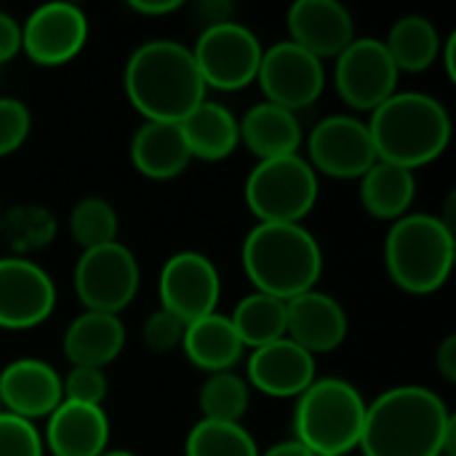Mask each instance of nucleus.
<instances>
[{
  "mask_svg": "<svg viewBox=\"0 0 456 456\" xmlns=\"http://www.w3.org/2000/svg\"><path fill=\"white\" fill-rule=\"evenodd\" d=\"M45 441L53 456H102L110 441V422L102 406L61 401L48 417Z\"/></svg>",
  "mask_w": 456,
  "mask_h": 456,
  "instance_id": "obj_20",
  "label": "nucleus"
},
{
  "mask_svg": "<svg viewBox=\"0 0 456 456\" xmlns=\"http://www.w3.org/2000/svg\"><path fill=\"white\" fill-rule=\"evenodd\" d=\"M126 94L147 120L182 123L206 102V83L190 48L174 40H150L126 64Z\"/></svg>",
  "mask_w": 456,
  "mask_h": 456,
  "instance_id": "obj_2",
  "label": "nucleus"
},
{
  "mask_svg": "<svg viewBox=\"0 0 456 456\" xmlns=\"http://www.w3.org/2000/svg\"><path fill=\"white\" fill-rule=\"evenodd\" d=\"M366 401L345 379H315L294 414L297 441L315 456H345L361 444Z\"/></svg>",
  "mask_w": 456,
  "mask_h": 456,
  "instance_id": "obj_6",
  "label": "nucleus"
},
{
  "mask_svg": "<svg viewBox=\"0 0 456 456\" xmlns=\"http://www.w3.org/2000/svg\"><path fill=\"white\" fill-rule=\"evenodd\" d=\"M200 411L208 422L240 425L248 411V385L232 371L211 374L200 390Z\"/></svg>",
  "mask_w": 456,
  "mask_h": 456,
  "instance_id": "obj_29",
  "label": "nucleus"
},
{
  "mask_svg": "<svg viewBox=\"0 0 456 456\" xmlns=\"http://www.w3.org/2000/svg\"><path fill=\"white\" fill-rule=\"evenodd\" d=\"M187 456H259L246 428L200 419L187 436Z\"/></svg>",
  "mask_w": 456,
  "mask_h": 456,
  "instance_id": "obj_30",
  "label": "nucleus"
},
{
  "mask_svg": "<svg viewBox=\"0 0 456 456\" xmlns=\"http://www.w3.org/2000/svg\"><path fill=\"white\" fill-rule=\"evenodd\" d=\"M230 323L243 347L259 350L286 337V302L256 291L235 307Z\"/></svg>",
  "mask_w": 456,
  "mask_h": 456,
  "instance_id": "obj_28",
  "label": "nucleus"
},
{
  "mask_svg": "<svg viewBox=\"0 0 456 456\" xmlns=\"http://www.w3.org/2000/svg\"><path fill=\"white\" fill-rule=\"evenodd\" d=\"M286 337L310 355L331 353L347 337V315L334 297L305 291L286 302Z\"/></svg>",
  "mask_w": 456,
  "mask_h": 456,
  "instance_id": "obj_17",
  "label": "nucleus"
},
{
  "mask_svg": "<svg viewBox=\"0 0 456 456\" xmlns=\"http://www.w3.org/2000/svg\"><path fill=\"white\" fill-rule=\"evenodd\" d=\"M182 347H184L187 358L192 361V366L211 371V374L230 371L243 355V345H240L230 318L216 315V313L190 323L184 329Z\"/></svg>",
  "mask_w": 456,
  "mask_h": 456,
  "instance_id": "obj_25",
  "label": "nucleus"
},
{
  "mask_svg": "<svg viewBox=\"0 0 456 456\" xmlns=\"http://www.w3.org/2000/svg\"><path fill=\"white\" fill-rule=\"evenodd\" d=\"M417 195V179L414 171L377 160L363 176H361V200L363 208L377 219L398 222L409 214Z\"/></svg>",
  "mask_w": 456,
  "mask_h": 456,
  "instance_id": "obj_26",
  "label": "nucleus"
},
{
  "mask_svg": "<svg viewBox=\"0 0 456 456\" xmlns=\"http://www.w3.org/2000/svg\"><path fill=\"white\" fill-rule=\"evenodd\" d=\"M248 382L273 398L302 395L315 382V358L283 337L254 350L248 358Z\"/></svg>",
  "mask_w": 456,
  "mask_h": 456,
  "instance_id": "obj_19",
  "label": "nucleus"
},
{
  "mask_svg": "<svg viewBox=\"0 0 456 456\" xmlns=\"http://www.w3.org/2000/svg\"><path fill=\"white\" fill-rule=\"evenodd\" d=\"M184 329H187V326H184L174 313H168V310L160 307L158 313H152V315L147 318L142 337H144L147 350H152V353H171L174 347L182 345Z\"/></svg>",
  "mask_w": 456,
  "mask_h": 456,
  "instance_id": "obj_36",
  "label": "nucleus"
},
{
  "mask_svg": "<svg viewBox=\"0 0 456 456\" xmlns=\"http://www.w3.org/2000/svg\"><path fill=\"white\" fill-rule=\"evenodd\" d=\"M128 5L144 16H166V13H174L182 5V0H131Z\"/></svg>",
  "mask_w": 456,
  "mask_h": 456,
  "instance_id": "obj_39",
  "label": "nucleus"
},
{
  "mask_svg": "<svg viewBox=\"0 0 456 456\" xmlns=\"http://www.w3.org/2000/svg\"><path fill=\"white\" fill-rule=\"evenodd\" d=\"M454 48H456V35H452V37H449V43H446V69H449V77H456Z\"/></svg>",
  "mask_w": 456,
  "mask_h": 456,
  "instance_id": "obj_41",
  "label": "nucleus"
},
{
  "mask_svg": "<svg viewBox=\"0 0 456 456\" xmlns=\"http://www.w3.org/2000/svg\"><path fill=\"white\" fill-rule=\"evenodd\" d=\"M61 345H64V355L72 366L104 369L107 363H112L120 355V350L126 345V329L118 315L86 310L83 315H77L69 323Z\"/></svg>",
  "mask_w": 456,
  "mask_h": 456,
  "instance_id": "obj_21",
  "label": "nucleus"
},
{
  "mask_svg": "<svg viewBox=\"0 0 456 456\" xmlns=\"http://www.w3.org/2000/svg\"><path fill=\"white\" fill-rule=\"evenodd\" d=\"M29 110L19 99H0V158L16 152L29 136Z\"/></svg>",
  "mask_w": 456,
  "mask_h": 456,
  "instance_id": "obj_35",
  "label": "nucleus"
},
{
  "mask_svg": "<svg viewBox=\"0 0 456 456\" xmlns=\"http://www.w3.org/2000/svg\"><path fill=\"white\" fill-rule=\"evenodd\" d=\"M192 56L206 86L219 91H238L256 80L262 45L248 27L238 21H222L200 32Z\"/></svg>",
  "mask_w": 456,
  "mask_h": 456,
  "instance_id": "obj_8",
  "label": "nucleus"
},
{
  "mask_svg": "<svg viewBox=\"0 0 456 456\" xmlns=\"http://www.w3.org/2000/svg\"><path fill=\"white\" fill-rule=\"evenodd\" d=\"M256 80L270 104L297 112L318 102L326 86V72L313 53L283 40L262 51Z\"/></svg>",
  "mask_w": 456,
  "mask_h": 456,
  "instance_id": "obj_10",
  "label": "nucleus"
},
{
  "mask_svg": "<svg viewBox=\"0 0 456 456\" xmlns=\"http://www.w3.org/2000/svg\"><path fill=\"white\" fill-rule=\"evenodd\" d=\"M369 134L379 160L414 171L433 163L449 147L452 118L428 94H393L371 112Z\"/></svg>",
  "mask_w": 456,
  "mask_h": 456,
  "instance_id": "obj_3",
  "label": "nucleus"
},
{
  "mask_svg": "<svg viewBox=\"0 0 456 456\" xmlns=\"http://www.w3.org/2000/svg\"><path fill=\"white\" fill-rule=\"evenodd\" d=\"M222 294L219 273L214 262L198 251L174 254L160 273L163 310L174 313L184 326L214 315Z\"/></svg>",
  "mask_w": 456,
  "mask_h": 456,
  "instance_id": "obj_12",
  "label": "nucleus"
},
{
  "mask_svg": "<svg viewBox=\"0 0 456 456\" xmlns=\"http://www.w3.org/2000/svg\"><path fill=\"white\" fill-rule=\"evenodd\" d=\"M291 43L318 61L339 56L355 40L353 13L337 0H299L289 11Z\"/></svg>",
  "mask_w": 456,
  "mask_h": 456,
  "instance_id": "obj_16",
  "label": "nucleus"
},
{
  "mask_svg": "<svg viewBox=\"0 0 456 456\" xmlns=\"http://www.w3.org/2000/svg\"><path fill=\"white\" fill-rule=\"evenodd\" d=\"M265 456H315L310 449H305L297 438L294 441H283V444H275L270 446Z\"/></svg>",
  "mask_w": 456,
  "mask_h": 456,
  "instance_id": "obj_40",
  "label": "nucleus"
},
{
  "mask_svg": "<svg viewBox=\"0 0 456 456\" xmlns=\"http://www.w3.org/2000/svg\"><path fill=\"white\" fill-rule=\"evenodd\" d=\"M385 48L393 56L398 72L401 69L403 72H422L438 59L441 35L430 19L419 16V13H409L393 24L390 35L385 40Z\"/></svg>",
  "mask_w": 456,
  "mask_h": 456,
  "instance_id": "obj_27",
  "label": "nucleus"
},
{
  "mask_svg": "<svg viewBox=\"0 0 456 456\" xmlns=\"http://www.w3.org/2000/svg\"><path fill=\"white\" fill-rule=\"evenodd\" d=\"M456 419L444 401L417 385L382 393L366 406L361 449L366 456H454Z\"/></svg>",
  "mask_w": 456,
  "mask_h": 456,
  "instance_id": "obj_1",
  "label": "nucleus"
},
{
  "mask_svg": "<svg viewBox=\"0 0 456 456\" xmlns=\"http://www.w3.org/2000/svg\"><path fill=\"white\" fill-rule=\"evenodd\" d=\"M243 270L259 294L289 302L315 289L323 254L302 224H256L243 240Z\"/></svg>",
  "mask_w": 456,
  "mask_h": 456,
  "instance_id": "obj_4",
  "label": "nucleus"
},
{
  "mask_svg": "<svg viewBox=\"0 0 456 456\" xmlns=\"http://www.w3.org/2000/svg\"><path fill=\"white\" fill-rule=\"evenodd\" d=\"M75 291L86 310L118 315L139 291L136 256L118 240L83 251L75 267Z\"/></svg>",
  "mask_w": 456,
  "mask_h": 456,
  "instance_id": "obj_9",
  "label": "nucleus"
},
{
  "mask_svg": "<svg viewBox=\"0 0 456 456\" xmlns=\"http://www.w3.org/2000/svg\"><path fill=\"white\" fill-rule=\"evenodd\" d=\"M192 160L179 123L147 120L131 142V163L147 179H174Z\"/></svg>",
  "mask_w": 456,
  "mask_h": 456,
  "instance_id": "obj_22",
  "label": "nucleus"
},
{
  "mask_svg": "<svg viewBox=\"0 0 456 456\" xmlns=\"http://www.w3.org/2000/svg\"><path fill=\"white\" fill-rule=\"evenodd\" d=\"M436 369L446 382H456V337H446L436 353Z\"/></svg>",
  "mask_w": 456,
  "mask_h": 456,
  "instance_id": "obj_38",
  "label": "nucleus"
},
{
  "mask_svg": "<svg viewBox=\"0 0 456 456\" xmlns=\"http://www.w3.org/2000/svg\"><path fill=\"white\" fill-rule=\"evenodd\" d=\"M53 238V219L40 206H16L5 219V240L16 251H32Z\"/></svg>",
  "mask_w": 456,
  "mask_h": 456,
  "instance_id": "obj_32",
  "label": "nucleus"
},
{
  "mask_svg": "<svg viewBox=\"0 0 456 456\" xmlns=\"http://www.w3.org/2000/svg\"><path fill=\"white\" fill-rule=\"evenodd\" d=\"M334 80L339 96L350 107L374 112L395 94L398 67L382 40L361 37L337 56Z\"/></svg>",
  "mask_w": 456,
  "mask_h": 456,
  "instance_id": "obj_11",
  "label": "nucleus"
},
{
  "mask_svg": "<svg viewBox=\"0 0 456 456\" xmlns=\"http://www.w3.org/2000/svg\"><path fill=\"white\" fill-rule=\"evenodd\" d=\"M104 398H107V377L102 369L72 366V371L61 379V401L102 406Z\"/></svg>",
  "mask_w": 456,
  "mask_h": 456,
  "instance_id": "obj_33",
  "label": "nucleus"
},
{
  "mask_svg": "<svg viewBox=\"0 0 456 456\" xmlns=\"http://www.w3.org/2000/svg\"><path fill=\"white\" fill-rule=\"evenodd\" d=\"M243 144L259 158V160H275L286 155H297L302 144V128L294 112L275 107L270 102H262L251 107L243 115V123H238Z\"/></svg>",
  "mask_w": 456,
  "mask_h": 456,
  "instance_id": "obj_23",
  "label": "nucleus"
},
{
  "mask_svg": "<svg viewBox=\"0 0 456 456\" xmlns=\"http://www.w3.org/2000/svg\"><path fill=\"white\" fill-rule=\"evenodd\" d=\"M69 232L83 246V251L115 243L118 214L102 198H83L69 214Z\"/></svg>",
  "mask_w": 456,
  "mask_h": 456,
  "instance_id": "obj_31",
  "label": "nucleus"
},
{
  "mask_svg": "<svg viewBox=\"0 0 456 456\" xmlns=\"http://www.w3.org/2000/svg\"><path fill=\"white\" fill-rule=\"evenodd\" d=\"M310 166L334 179H361L379 158L369 126L350 115H331L310 134Z\"/></svg>",
  "mask_w": 456,
  "mask_h": 456,
  "instance_id": "obj_13",
  "label": "nucleus"
},
{
  "mask_svg": "<svg viewBox=\"0 0 456 456\" xmlns=\"http://www.w3.org/2000/svg\"><path fill=\"white\" fill-rule=\"evenodd\" d=\"M179 128H182L190 155L200 160H222L232 155V150L240 142L235 115L216 102H200L179 123Z\"/></svg>",
  "mask_w": 456,
  "mask_h": 456,
  "instance_id": "obj_24",
  "label": "nucleus"
},
{
  "mask_svg": "<svg viewBox=\"0 0 456 456\" xmlns=\"http://www.w3.org/2000/svg\"><path fill=\"white\" fill-rule=\"evenodd\" d=\"M102 456H134L131 452H123V449H112V452H104Z\"/></svg>",
  "mask_w": 456,
  "mask_h": 456,
  "instance_id": "obj_42",
  "label": "nucleus"
},
{
  "mask_svg": "<svg viewBox=\"0 0 456 456\" xmlns=\"http://www.w3.org/2000/svg\"><path fill=\"white\" fill-rule=\"evenodd\" d=\"M385 265L403 291L433 294L438 291L454 267V230L438 216L406 214L393 222L385 240Z\"/></svg>",
  "mask_w": 456,
  "mask_h": 456,
  "instance_id": "obj_5",
  "label": "nucleus"
},
{
  "mask_svg": "<svg viewBox=\"0 0 456 456\" xmlns=\"http://www.w3.org/2000/svg\"><path fill=\"white\" fill-rule=\"evenodd\" d=\"M318 200V176L299 155L259 160L246 182V203L259 224H299Z\"/></svg>",
  "mask_w": 456,
  "mask_h": 456,
  "instance_id": "obj_7",
  "label": "nucleus"
},
{
  "mask_svg": "<svg viewBox=\"0 0 456 456\" xmlns=\"http://www.w3.org/2000/svg\"><path fill=\"white\" fill-rule=\"evenodd\" d=\"M19 51H21V27L13 21V16L0 11V64L13 59Z\"/></svg>",
  "mask_w": 456,
  "mask_h": 456,
  "instance_id": "obj_37",
  "label": "nucleus"
},
{
  "mask_svg": "<svg viewBox=\"0 0 456 456\" xmlns=\"http://www.w3.org/2000/svg\"><path fill=\"white\" fill-rule=\"evenodd\" d=\"M88 37L86 13L72 3H48L32 11L21 27V48L40 67H59L75 59Z\"/></svg>",
  "mask_w": 456,
  "mask_h": 456,
  "instance_id": "obj_15",
  "label": "nucleus"
},
{
  "mask_svg": "<svg viewBox=\"0 0 456 456\" xmlns=\"http://www.w3.org/2000/svg\"><path fill=\"white\" fill-rule=\"evenodd\" d=\"M0 456H43V441L35 425L0 411Z\"/></svg>",
  "mask_w": 456,
  "mask_h": 456,
  "instance_id": "obj_34",
  "label": "nucleus"
},
{
  "mask_svg": "<svg viewBox=\"0 0 456 456\" xmlns=\"http://www.w3.org/2000/svg\"><path fill=\"white\" fill-rule=\"evenodd\" d=\"M61 403V379L59 374L35 358L13 361L0 374V406L8 414L27 422L37 417H51Z\"/></svg>",
  "mask_w": 456,
  "mask_h": 456,
  "instance_id": "obj_18",
  "label": "nucleus"
},
{
  "mask_svg": "<svg viewBox=\"0 0 456 456\" xmlns=\"http://www.w3.org/2000/svg\"><path fill=\"white\" fill-rule=\"evenodd\" d=\"M56 305L51 275L29 259H0V329L40 326Z\"/></svg>",
  "mask_w": 456,
  "mask_h": 456,
  "instance_id": "obj_14",
  "label": "nucleus"
}]
</instances>
